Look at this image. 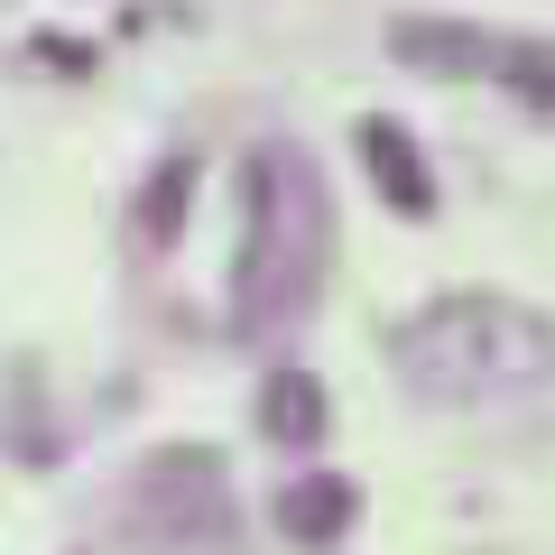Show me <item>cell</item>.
<instances>
[{"label":"cell","instance_id":"6da1fadb","mask_svg":"<svg viewBox=\"0 0 555 555\" xmlns=\"http://www.w3.org/2000/svg\"><path fill=\"white\" fill-rule=\"evenodd\" d=\"M389 361L426 408H528L555 398V324L509 297H436L389 334Z\"/></svg>","mask_w":555,"mask_h":555},{"label":"cell","instance_id":"7a4b0ae2","mask_svg":"<svg viewBox=\"0 0 555 555\" xmlns=\"http://www.w3.org/2000/svg\"><path fill=\"white\" fill-rule=\"evenodd\" d=\"M324 177L269 139L250 158V241H241V269H232V315L241 334H278L315 306V278H324Z\"/></svg>","mask_w":555,"mask_h":555},{"label":"cell","instance_id":"3957f363","mask_svg":"<svg viewBox=\"0 0 555 555\" xmlns=\"http://www.w3.org/2000/svg\"><path fill=\"white\" fill-rule=\"evenodd\" d=\"M139 500H149V509L167 518V537H185V546H214V537L232 528V500H222L214 454H158L139 473Z\"/></svg>","mask_w":555,"mask_h":555},{"label":"cell","instance_id":"277c9868","mask_svg":"<svg viewBox=\"0 0 555 555\" xmlns=\"http://www.w3.org/2000/svg\"><path fill=\"white\" fill-rule=\"evenodd\" d=\"M389 56L398 65H416V75H491V56H500V38H481V28H463V20H436V10H408V20H389Z\"/></svg>","mask_w":555,"mask_h":555},{"label":"cell","instance_id":"5b68a950","mask_svg":"<svg viewBox=\"0 0 555 555\" xmlns=\"http://www.w3.org/2000/svg\"><path fill=\"white\" fill-rule=\"evenodd\" d=\"M269 518H278V537H287V546H334V537H352L361 491H352L343 473H297L287 491L269 500Z\"/></svg>","mask_w":555,"mask_h":555},{"label":"cell","instance_id":"8992f818","mask_svg":"<svg viewBox=\"0 0 555 555\" xmlns=\"http://www.w3.org/2000/svg\"><path fill=\"white\" fill-rule=\"evenodd\" d=\"M361 158H371V185L398 204V214H436V177H426V158H416L408 120H361Z\"/></svg>","mask_w":555,"mask_h":555},{"label":"cell","instance_id":"52a82bcc","mask_svg":"<svg viewBox=\"0 0 555 555\" xmlns=\"http://www.w3.org/2000/svg\"><path fill=\"white\" fill-rule=\"evenodd\" d=\"M259 436L269 444H315L324 436V379L315 371H269V389H259Z\"/></svg>","mask_w":555,"mask_h":555},{"label":"cell","instance_id":"ba28073f","mask_svg":"<svg viewBox=\"0 0 555 555\" xmlns=\"http://www.w3.org/2000/svg\"><path fill=\"white\" fill-rule=\"evenodd\" d=\"M491 75L509 83L528 112H555V38H518V47H500L491 56Z\"/></svg>","mask_w":555,"mask_h":555},{"label":"cell","instance_id":"9c48e42d","mask_svg":"<svg viewBox=\"0 0 555 555\" xmlns=\"http://www.w3.org/2000/svg\"><path fill=\"white\" fill-rule=\"evenodd\" d=\"M185 195H195V167H185V158H167V177L149 185V204H139V214H149V232H177Z\"/></svg>","mask_w":555,"mask_h":555}]
</instances>
